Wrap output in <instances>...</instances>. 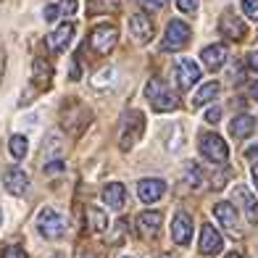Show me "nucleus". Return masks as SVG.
<instances>
[{
  "label": "nucleus",
  "instance_id": "f257e3e1",
  "mask_svg": "<svg viewBox=\"0 0 258 258\" xmlns=\"http://www.w3.org/2000/svg\"><path fill=\"white\" fill-rule=\"evenodd\" d=\"M145 98L150 100L153 111H158V113H166V111H177L179 108V98L174 95L166 85H163L161 77H153L145 85Z\"/></svg>",
  "mask_w": 258,
  "mask_h": 258
},
{
  "label": "nucleus",
  "instance_id": "f03ea898",
  "mask_svg": "<svg viewBox=\"0 0 258 258\" xmlns=\"http://www.w3.org/2000/svg\"><path fill=\"white\" fill-rule=\"evenodd\" d=\"M145 132V116L140 113L137 108L126 111L121 119V135H119V148L121 150H132L137 145V140L143 137Z\"/></svg>",
  "mask_w": 258,
  "mask_h": 258
},
{
  "label": "nucleus",
  "instance_id": "7ed1b4c3",
  "mask_svg": "<svg viewBox=\"0 0 258 258\" xmlns=\"http://www.w3.org/2000/svg\"><path fill=\"white\" fill-rule=\"evenodd\" d=\"M37 232L45 240H58L66 234V219L55 208H42L37 214Z\"/></svg>",
  "mask_w": 258,
  "mask_h": 258
},
{
  "label": "nucleus",
  "instance_id": "20e7f679",
  "mask_svg": "<svg viewBox=\"0 0 258 258\" xmlns=\"http://www.w3.org/2000/svg\"><path fill=\"white\" fill-rule=\"evenodd\" d=\"M90 121H92V113H90V108H85L82 103H72V108H63V113H61L63 132L74 135V137L85 132Z\"/></svg>",
  "mask_w": 258,
  "mask_h": 258
},
{
  "label": "nucleus",
  "instance_id": "39448f33",
  "mask_svg": "<svg viewBox=\"0 0 258 258\" xmlns=\"http://www.w3.org/2000/svg\"><path fill=\"white\" fill-rule=\"evenodd\" d=\"M192 37V29L182 19H171L166 27V37H163V50H182Z\"/></svg>",
  "mask_w": 258,
  "mask_h": 258
},
{
  "label": "nucleus",
  "instance_id": "423d86ee",
  "mask_svg": "<svg viewBox=\"0 0 258 258\" xmlns=\"http://www.w3.org/2000/svg\"><path fill=\"white\" fill-rule=\"evenodd\" d=\"M201 153L211 163H224L229 158V148H227V143L216 132H206L201 137Z\"/></svg>",
  "mask_w": 258,
  "mask_h": 258
},
{
  "label": "nucleus",
  "instance_id": "0eeeda50",
  "mask_svg": "<svg viewBox=\"0 0 258 258\" xmlns=\"http://www.w3.org/2000/svg\"><path fill=\"white\" fill-rule=\"evenodd\" d=\"M116 40H119V29H116L113 24H100V27L92 29V34H90V45H92V50H95V53L113 50Z\"/></svg>",
  "mask_w": 258,
  "mask_h": 258
},
{
  "label": "nucleus",
  "instance_id": "6e6552de",
  "mask_svg": "<svg viewBox=\"0 0 258 258\" xmlns=\"http://www.w3.org/2000/svg\"><path fill=\"white\" fill-rule=\"evenodd\" d=\"M3 187L11 195H27L29 190V174L19 166H11L3 171Z\"/></svg>",
  "mask_w": 258,
  "mask_h": 258
},
{
  "label": "nucleus",
  "instance_id": "1a4fd4ad",
  "mask_svg": "<svg viewBox=\"0 0 258 258\" xmlns=\"http://www.w3.org/2000/svg\"><path fill=\"white\" fill-rule=\"evenodd\" d=\"M201 66H198L192 58H182V61L177 63V82L182 90H190L192 85H198L201 82Z\"/></svg>",
  "mask_w": 258,
  "mask_h": 258
},
{
  "label": "nucleus",
  "instance_id": "9d476101",
  "mask_svg": "<svg viewBox=\"0 0 258 258\" xmlns=\"http://www.w3.org/2000/svg\"><path fill=\"white\" fill-rule=\"evenodd\" d=\"M163 227V214L161 211H143V214L137 216V232L143 234V237H156Z\"/></svg>",
  "mask_w": 258,
  "mask_h": 258
},
{
  "label": "nucleus",
  "instance_id": "9b49d317",
  "mask_svg": "<svg viewBox=\"0 0 258 258\" xmlns=\"http://www.w3.org/2000/svg\"><path fill=\"white\" fill-rule=\"evenodd\" d=\"M214 214L221 221V227H224L227 232H234L232 237H237V232H240V216H237L234 203H216L214 206Z\"/></svg>",
  "mask_w": 258,
  "mask_h": 258
},
{
  "label": "nucleus",
  "instance_id": "f8f14e48",
  "mask_svg": "<svg viewBox=\"0 0 258 258\" xmlns=\"http://www.w3.org/2000/svg\"><path fill=\"white\" fill-rule=\"evenodd\" d=\"M224 248V240H221L219 229H214V224H203L201 229V253L203 255H219Z\"/></svg>",
  "mask_w": 258,
  "mask_h": 258
},
{
  "label": "nucleus",
  "instance_id": "ddd939ff",
  "mask_svg": "<svg viewBox=\"0 0 258 258\" xmlns=\"http://www.w3.org/2000/svg\"><path fill=\"white\" fill-rule=\"evenodd\" d=\"M163 192H166V182L163 179H140L137 184V195L143 203H158Z\"/></svg>",
  "mask_w": 258,
  "mask_h": 258
},
{
  "label": "nucleus",
  "instance_id": "4468645a",
  "mask_svg": "<svg viewBox=\"0 0 258 258\" xmlns=\"http://www.w3.org/2000/svg\"><path fill=\"white\" fill-rule=\"evenodd\" d=\"M219 32L224 34L227 40H245V34H248V27L242 24V19H240V16H234L232 11H229V14L221 16Z\"/></svg>",
  "mask_w": 258,
  "mask_h": 258
},
{
  "label": "nucleus",
  "instance_id": "2eb2a0df",
  "mask_svg": "<svg viewBox=\"0 0 258 258\" xmlns=\"http://www.w3.org/2000/svg\"><path fill=\"white\" fill-rule=\"evenodd\" d=\"M53 82V66L45 61V58H34L32 63V85L37 90H48Z\"/></svg>",
  "mask_w": 258,
  "mask_h": 258
},
{
  "label": "nucleus",
  "instance_id": "dca6fc26",
  "mask_svg": "<svg viewBox=\"0 0 258 258\" xmlns=\"http://www.w3.org/2000/svg\"><path fill=\"white\" fill-rule=\"evenodd\" d=\"M171 237L177 245H187L192 240V219L187 214H177L171 221Z\"/></svg>",
  "mask_w": 258,
  "mask_h": 258
},
{
  "label": "nucleus",
  "instance_id": "f3484780",
  "mask_svg": "<svg viewBox=\"0 0 258 258\" xmlns=\"http://www.w3.org/2000/svg\"><path fill=\"white\" fill-rule=\"evenodd\" d=\"M129 32L135 34V40L140 42H148L150 37H153V21H150L148 14H135L132 19H129Z\"/></svg>",
  "mask_w": 258,
  "mask_h": 258
},
{
  "label": "nucleus",
  "instance_id": "a211bd4d",
  "mask_svg": "<svg viewBox=\"0 0 258 258\" xmlns=\"http://www.w3.org/2000/svg\"><path fill=\"white\" fill-rule=\"evenodd\" d=\"M74 24L72 21H66V24H61L53 34H48V48L53 50V53H61V50H66V45L72 42V37H74Z\"/></svg>",
  "mask_w": 258,
  "mask_h": 258
},
{
  "label": "nucleus",
  "instance_id": "6ab92c4d",
  "mask_svg": "<svg viewBox=\"0 0 258 258\" xmlns=\"http://www.w3.org/2000/svg\"><path fill=\"white\" fill-rule=\"evenodd\" d=\"M234 201H237V203L242 206L245 216H248L250 221H255V219H258V201H255V195L248 190V187H242V184L234 187Z\"/></svg>",
  "mask_w": 258,
  "mask_h": 258
},
{
  "label": "nucleus",
  "instance_id": "aec40b11",
  "mask_svg": "<svg viewBox=\"0 0 258 258\" xmlns=\"http://www.w3.org/2000/svg\"><path fill=\"white\" fill-rule=\"evenodd\" d=\"M227 55H229L227 45H208V48H203V53H201L203 63L208 69H221L227 63Z\"/></svg>",
  "mask_w": 258,
  "mask_h": 258
},
{
  "label": "nucleus",
  "instance_id": "412c9836",
  "mask_svg": "<svg viewBox=\"0 0 258 258\" xmlns=\"http://www.w3.org/2000/svg\"><path fill=\"white\" fill-rule=\"evenodd\" d=\"M255 132V119L248 113H242V116H234L232 124H229V135L234 140H242V137H250Z\"/></svg>",
  "mask_w": 258,
  "mask_h": 258
},
{
  "label": "nucleus",
  "instance_id": "4be33fe9",
  "mask_svg": "<svg viewBox=\"0 0 258 258\" xmlns=\"http://www.w3.org/2000/svg\"><path fill=\"white\" fill-rule=\"evenodd\" d=\"M103 201L108 208H121L124 201H126V190H124V184L121 182H111V184H105L103 187Z\"/></svg>",
  "mask_w": 258,
  "mask_h": 258
},
{
  "label": "nucleus",
  "instance_id": "5701e85b",
  "mask_svg": "<svg viewBox=\"0 0 258 258\" xmlns=\"http://www.w3.org/2000/svg\"><path fill=\"white\" fill-rule=\"evenodd\" d=\"M27 150H29V143H27V137L24 135H14L8 140V153L14 161H21L27 156Z\"/></svg>",
  "mask_w": 258,
  "mask_h": 258
},
{
  "label": "nucleus",
  "instance_id": "b1692460",
  "mask_svg": "<svg viewBox=\"0 0 258 258\" xmlns=\"http://www.w3.org/2000/svg\"><path fill=\"white\" fill-rule=\"evenodd\" d=\"M216 95H219V85H216V82H206V85L195 92L192 105H206L208 100H214Z\"/></svg>",
  "mask_w": 258,
  "mask_h": 258
},
{
  "label": "nucleus",
  "instance_id": "393cba45",
  "mask_svg": "<svg viewBox=\"0 0 258 258\" xmlns=\"http://www.w3.org/2000/svg\"><path fill=\"white\" fill-rule=\"evenodd\" d=\"M184 184L187 187H195V190L203 184V171H201L198 163H187V166H184Z\"/></svg>",
  "mask_w": 258,
  "mask_h": 258
},
{
  "label": "nucleus",
  "instance_id": "a878e982",
  "mask_svg": "<svg viewBox=\"0 0 258 258\" xmlns=\"http://www.w3.org/2000/svg\"><path fill=\"white\" fill-rule=\"evenodd\" d=\"M90 224L95 232H105L108 229V214L100 208H90Z\"/></svg>",
  "mask_w": 258,
  "mask_h": 258
},
{
  "label": "nucleus",
  "instance_id": "bb28decb",
  "mask_svg": "<svg viewBox=\"0 0 258 258\" xmlns=\"http://www.w3.org/2000/svg\"><path fill=\"white\" fill-rule=\"evenodd\" d=\"M245 156H248V161L253 163V166H250V177H253V184L258 190V145L248 148V150H245Z\"/></svg>",
  "mask_w": 258,
  "mask_h": 258
},
{
  "label": "nucleus",
  "instance_id": "cd10ccee",
  "mask_svg": "<svg viewBox=\"0 0 258 258\" xmlns=\"http://www.w3.org/2000/svg\"><path fill=\"white\" fill-rule=\"evenodd\" d=\"M242 11L250 21H258V0H242Z\"/></svg>",
  "mask_w": 258,
  "mask_h": 258
},
{
  "label": "nucleus",
  "instance_id": "c85d7f7f",
  "mask_svg": "<svg viewBox=\"0 0 258 258\" xmlns=\"http://www.w3.org/2000/svg\"><path fill=\"white\" fill-rule=\"evenodd\" d=\"M0 258H29V255H27L24 248H19V245H11V248L3 250V255H0Z\"/></svg>",
  "mask_w": 258,
  "mask_h": 258
},
{
  "label": "nucleus",
  "instance_id": "c756f323",
  "mask_svg": "<svg viewBox=\"0 0 258 258\" xmlns=\"http://www.w3.org/2000/svg\"><path fill=\"white\" fill-rule=\"evenodd\" d=\"M198 6H201V0H177V8L184 11V14H195Z\"/></svg>",
  "mask_w": 258,
  "mask_h": 258
},
{
  "label": "nucleus",
  "instance_id": "7c9ffc66",
  "mask_svg": "<svg viewBox=\"0 0 258 258\" xmlns=\"http://www.w3.org/2000/svg\"><path fill=\"white\" fill-rule=\"evenodd\" d=\"M63 171V161L58 158V161H45V174L48 177H53V174H61Z\"/></svg>",
  "mask_w": 258,
  "mask_h": 258
},
{
  "label": "nucleus",
  "instance_id": "2f4dec72",
  "mask_svg": "<svg viewBox=\"0 0 258 258\" xmlns=\"http://www.w3.org/2000/svg\"><path fill=\"white\" fill-rule=\"evenodd\" d=\"M58 8H61V14L63 16H72V14H77V0H61V3H58Z\"/></svg>",
  "mask_w": 258,
  "mask_h": 258
},
{
  "label": "nucleus",
  "instance_id": "473e14b6",
  "mask_svg": "<svg viewBox=\"0 0 258 258\" xmlns=\"http://www.w3.org/2000/svg\"><path fill=\"white\" fill-rule=\"evenodd\" d=\"M58 16H61V8H58V3H50L48 8H45V21H55Z\"/></svg>",
  "mask_w": 258,
  "mask_h": 258
},
{
  "label": "nucleus",
  "instance_id": "72a5a7b5",
  "mask_svg": "<svg viewBox=\"0 0 258 258\" xmlns=\"http://www.w3.org/2000/svg\"><path fill=\"white\" fill-rule=\"evenodd\" d=\"M140 3H143L148 11H161L163 6H166L169 3V0H140Z\"/></svg>",
  "mask_w": 258,
  "mask_h": 258
},
{
  "label": "nucleus",
  "instance_id": "f704fd0d",
  "mask_svg": "<svg viewBox=\"0 0 258 258\" xmlns=\"http://www.w3.org/2000/svg\"><path fill=\"white\" fill-rule=\"evenodd\" d=\"M219 119H221V108H216V105H214V108L206 111V121H208V124H216Z\"/></svg>",
  "mask_w": 258,
  "mask_h": 258
},
{
  "label": "nucleus",
  "instance_id": "c9c22d12",
  "mask_svg": "<svg viewBox=\"0 0 258 258\" xmlns=\"http://www.w3.org/2000/svg\"><path fill=\"white\" fill-rule=\"evenodd\" d=\"M248 69L250 72H258V50L248 53Z\"/></svg>",
  "mask_w": 258,
  "mask_h": 258
},
{
  "label": "nucleus",
  "instance_id": "e433bc0d",
  "mask_svg": "<svg viewBox=\"0 0 258 258\" xmlns=\"http://www.w3.org/2000/svg\"><path fill=\"white\" fill-rule=\"evenodd\" d=\"M6 61H8V55H6L3 48H0V82H3V77H6Z\"/></svg>",
  "mask_w": 258,
  "mask_h": 258
},
{
  "label": "nucleus",
  "instance_id": "4c0bfd02",
  "mask_svg": "<svg viewBox=\"0 0 258 258\" xmlns=\"http://www.w3.org/2000/svg\"><path fill=\"white\" fill-rule=\"evenodd\" d=\"M250 98L258 100V82H253V85H250Z\"/></svg>",
  "mask_w": 258,
  "mask_h": 258
},
{
  "label": "nucleus",
  "instance_id": "58836bf2",
  "mask_svg": "<svg viewBox=\"0 0 258 258\" xmlns=\"http://www.w3.org/2000/svg\"><path fill=\"white\" fill-rule=\"evenodd\" d=\"M227 258H245V255H242V253H229Z\"/></svg>",
  "mask_w": 258,
  "mask_h": 258
},
{
  "label": "nucleus",
  "instance_id": "ea45409f",
  "mask_svg": "<svg viewBox=\"0 0 258 258\" xmlns=\"http://www.w3.org/2000/svg\"><path fill=\"white\" fill-rule=\"evenodd\" d=\"M50 258H63V255H61V253H55V255H50Z\"/></svg>",
  "mask_w": 258,
  "mask_h": 258
},
{
  "label": "nucleus",
  "instance_id": "a19ab883",
  "mask_svg": "<svg viewBox=\"0 0 258 258\" xmlns=\"http://www.w3.org/2000/svg\"><path fill=\"white\" fill-rule=\"evenodd\" d=\"M0 224H3V211H0Z\"/></svg>",
  "mask_w": 258,
  "mask_h": 258
},
{
  "label": "nucleus",
  "instance_id": "79ce46f5",
  "mask_svg": "<svg viewBox=\"0 0 258 258\" xmlns=\"http://www.w3.org/2000/svg\"><path fill=\"white\" fill-rule=\"evenodd\" d=\"M82 258H92V255H87V253H85V255H82Z\"/></svg>",
  "mask_w": 258,
  "mask_h": 258
},
{
  "label": "nucleus",
  "instance_id": "37998d69",
  "mask_svg": "<svg viewBox=\"0 0 258 258\" xmlns=\"http://www.w3.org/2000/svg\"><path fill=\"white\" fill-rule=\"evenodd\" d=\"M161 258H174V255H161Z\"/></svg>",
  "mask_w": 258,
  "mask_h": 258
}]
</instances>
